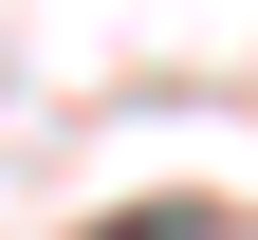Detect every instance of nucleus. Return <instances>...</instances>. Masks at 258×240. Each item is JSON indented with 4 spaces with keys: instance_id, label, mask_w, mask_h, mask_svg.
I'll return each mask as SVG.
<instances>
[{
    "instance_id": "1",
    "label": "nucleus",
    "mask_w": 258,
    "mask_h": 240,
    "mask_svg": "<svg viewBox=\"0 0 258 240\" xmlns=\"http://www.w3.org/2000/svg\"><path fill=\"white\" fill-rule=\"evenodd\" d=\"M111 240H221V203H129Z\"/></svg>"
}]
</instances>
